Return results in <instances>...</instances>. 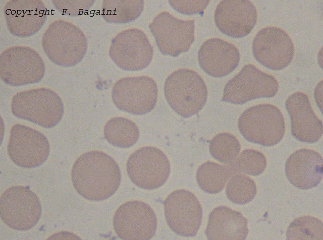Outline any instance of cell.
I'll list each match as a JSON object with an SVG mask.
<instances>
[{
    "mask_svg": "<svg viewBox=\"0 0 323 240\" xmlns=\"http://www.w3.org/2000/svg\"><path fill=\"white\" fill-rule=\"evenodd\" d=\"M37 196L29 187L9 188L0 199V215L3 221L12 229L24 231L33 227L41 215Z\"/></svg>",
    "mask_w": 323,
    "mask_h": 240,
    "instance_id": "8992f818",
    "label": "cell"
},
{
    "mask_svg": "<svg viewBox=\"0 0 323 240\" xmlns=\"http://www.w3.org/2000/svg\"><path fill=\"white\" fill-rule=\"evenodd\" d=\"M209 1H169L171 7L178 12L187 15L200 14L207 7Z\"/></svg>",
    "mask_w": 323,
    "mask_h": 240,
    "instance_id": "4dcf8cb0",
    "label": "cell"
},
{
    "mask_svg": "<svg viewBox=\"0 0 323 240\" xmlns=\"http://www.w3.org/2000/svg\"><path fill=\"white\" fill-rule=\"evenodd\" d=\"M46 12L45 6L40 1H10L4 8L8 29L19 37H28L37 33L45 22Z\"/></svg>",
    "mask_w": 323,
    "mask_h": 240,
    "instance_id": "d6986e66",
    "label": "cell"
},
{
    "mask_svg": "<svg viewBox=\"0 0 323 240\" xmlns=\"http://www.w3.org/2000/svg\"><path fill=\"white\" fill-rule=\"evenodd\" d=\"M285 173L290 183L297 188H313L320 183L322 178V157L312 149L298 150L288 158Z\"/></svg>",
    "mask_w": 323,
    "mask_h": 240,
    "instance_id": "44dd1931",
    "label": "cell"
},
{
    "mask_svg": "<svg viewBox=\"0 0 323 240\" xmlns=\"http://www.w3.org/2000/svg\"><path fill=\"white\" fill-rule=\"evenodd\" d=\"M77 193L92 201H103L113 196L121 179L117 162L106 153L97 150L85 152L75 161L71 171Z\"/></svg>",
    "mask_w": 323,
    "mask_h": 240,
    "instance_id": "6da1fadb",
    "label": "cell"
},
{
    "mask_svg": "<svg viewBox=\"0 0 323 240\" xmlns=\"http://www.w3.org/2000/svg\"><path fill=\"white\" fill-rule=\"evenodd\" d=\"M234 163L238 172L257 176L264 171L267 162L265 155L260 151L247 149L242 152Z\"/></svg>",
    "mask_w": 323,
    "mask_h": 240,
    "instance_id": "f1b7e54d",
    "label": "cell"
},
{
    "mask_svg": "<svg viewBox=\"0 0 323 240\" xmlns=\"http://www.w3.org/2000/svg\"><path fill=\"white\" fill-rule=\"evenodd\" d=\"M94 1H53L60 12L69 16H78L87 11Z\"/></svg>",
    "mask_w": 323,
    "mask_h": 240,
    "instance_id": "f546056e",
    "label": "cell"
},
{
    "mask_svg": "<svg viewBox=\"0 0 323 240\" xmlns=\"http://www.w3.org/2000/svg\"><path fill=\"white\" fill-rule=\"evenodd\" d=\"M128 174L140 188L154 190L162 186L170 173V163L158 148L147 146L133 152L127 163Z\"/></svg>",
    "mask_w": 323,
    "mask_h": 240,
    "instance_id": "9c48e42d",
    "label": "cell"
},
{
    "mask_svg": "<svg viewBox=\"0 0 323 240\" xmlns=\"http://www.w3.org/2000/svg\"><path fill=\"white\" fill-rule=\"evenodd\" d=\"M198 59L202 69L216 78L225 77L238 66L240 55L232 43L219 38L206 40L200 46Z\"/></svg>",
    "mask_w": 323,
    "mask_h": 240,
    "instance_id": "ffe728a7",
    "label": "cell"
},
{
    "mask_svg": "<svg viewBox=\"0 0 323 240\" xmlns=\"http://www.w3.org/2000/svg\"><path fill=\"white\" fill-rule=\"evenodd\" d=\"M109 55L120 68L136 71L143 70L149 65L153 49L142 30L131 28L121 32L113 38Z\"/></svg>",
    "mask_w": 323,
    "mask_h": 240,
    "instance_id": "7c38bea8",
    "label": "cell"
},
{
    "mask_svg": "<svg viewBox=\"0 0 323 240\" xmlns=\"http://www.w3.org/2000/svg\"><path fill=\"white\" fill-rule=\"evenodd\" d=\"M252 50L255 59L272 70L285 69L291 63L294 45L289 35L283 29L267 26L260 30L254 37Z\"/></svg>",
    "mask_w": 323,
    "mask_h": 240,
    "instance_id": "5bb4252c",
    "label": "cell"
},
{
    "mask_svg": "<svg viewBox=\"0 0 323 240\" xmlns=\"http://www.w3.org/2000/svg\"><path fill=\"white\" fill-rule=\"evenodd\" d=\"M164 94L171 107L179 115L189 117L204 106L207 88L202 77L188 69L177 70L166 79Z\"/></svg>",
    "mask_w": 323,
    "mask_h": 240,
    "instance_id": "7a4b0ae2",
    "label": "cell"
},
{
    "mask_svg": "<svg viewBox=\"0 0 323 240\" xmlns=\"http://www.w3.org/2000/svg\"><path fill=\"white\" fill-rule=\"evenodd\" d=\"M113 226L116 234L122 239L148 240L155 233L157 218L147 204L140 201H130L116 210Z\"/></svg>",
    "mask_w": 323,
    "mask_h": 240,
    "instance_id": "9a60e30c",
    "label": "cell"
},
{
    "mask_svg": "<svg viewBox=\"0 0 323 240\" xmlns=\"http://www.w3.org/2000/svg\"><path fill=\"white\" fill-rule=\"evenodd\" d=\"M322 81H321L317 84L314 90V98L317 105L320 108L321 111H322Z\"/></svg>",
    "mask_w": 323,
    "mask_h": 240,
    "instance_id": "1f68e13d",
    "label": "cell"
},
{
    "mask_svg": "<svg viewBox=\"0 0 323 240\" xmlns=\"http://www.w3.org/2000/svg\"><path fill=\"white\" fill-rule=\"evenodd\" d=\"M247 224L240 212L218 206L209 215L205 234L210 240H244L248 233Z\"/></svg>",
    "mask_w": 323,
    "mask_h": 240,
    "instance_id": "7402d4cb",
    "label": "cell"
},
{
    "mask_svg": "<svg viewBox=\"0 0 323 240\" xmlns=\"http://www.w3.org/2000/svg\"><path fill=\"white\" fill-rule=\"evenodd\" d=\"M286 239L322 240V222L318 218L310 215L296 218L287 229Z\"/></svg>",
    "mask_w": 323,
    "mask_h": 240,
    "instance_id": "484cf974",
    "label": "cell"
},
{
    "mask_svg": "<svg viewBox=\"0 0 323 240\" xmlns=\"http://www.w3.org/2000/svg\"><path fill=\"white\" fill-rule=\"evenodd\" d=\"M60 237H71L72 239H75L72 237H75L77 239H80L78 237V236L71 232H58L57 233L53 234L48 239H55V238H59Z\"/></svg>",
    "mask_w": 323,
    "mask_h": 240,
    "instance_id": "d6a6232c",
    "label": "cell"
},
{
    "mask_svg": "<svg viewBox=\"0 0 323 240\" xmlns=\"http://www.w3.org/2000/svg\"><path fill=\"white\" fill-rule=\"evenodd\" d=\"M104 136L111 144L126 148L137 142L139 137V130L132 121L123 117H115L105 124Z\"/></svg>",
    "mask_w": 323,
    "mask_h": 240,
    "instance_id": "cb8c5ba5",
    "label": "cell"
},
{
    "mask_svg": "<svg viewBox=\"0 0 323 240\" xmlns=\"http://www.w3.org/2000/svg\"><path fill=\"white\" fill-rule=\"evenodd\" d=\"M238 127L246 140L264 146L277 144L285 132L281 111L268 103L257 104L244 111L239 118Z\"/></svg>",
    "mask_w": 323,
    "mask_h": 240,
    "instance_id": "5b68a950",
    "label": "cell"
},
{
    "mask_svg": "<svg viewBox=\"0 0 323 240\" xmlns=\"http://www.w3.org/2000/svg\"><path fill=\"white\" fill-rule=\"evenodd\" d=\"M42 46L52 62L70 67L78 64L85 55L87 40L78 27L59 20L51 23L44 33Z\"/></svg>",
    "mask_w": 323,
    "mask_h": 240,
    "instance_id": "3957f363",
    "label": "cell"
},
{
    "mask_svg": "<svg viewBox=\"0 0 323 240\" xmlns=\"http://www.w3.org/2000/svg\"><path fill=\"white\" fill-rule=\"evenodd\" d=\"M112 97L119 109L135 115L145 114L156 104L157 84L148 76L125 77L114 84Z\"/></svg>",
    "mask_w": 323,
    "mask_h": 240,
    "instance_id": "30bf717a",
    "label": "cell"
},
{
    "mask_svg": "<svg viewBox=\"0 0 323 240\" xmlns=\"http://www.w3.org/2000/svg\"><path fill=\"white\" fill-rule=\"evenodd\" d=\"M278 90L275 77L249 64L226 83L222 101L242 104L259 98L274 97Z\"/></svg>",
    "mask_w": 323,
    "mask_h": 240,
    "instance_id": "52a82bcc",
    "label": "cell"
},
{
    "mask_svg": "<svg viewBox=\"0 0 323 240\" xmlns=\"http://www.w3.org/2000/svg\"><path fill=\"white\" fill-rule=\"evenodd\" d=\"M238 172L234 162L223 165L207 161L199 166L196 177L197 184L202 191L214 194L221 192L229 178Z\"/></svg>",
    "mask_w": 323,
    "mask_h": 240,
    "instance_id": "603a6c76",
    "label": "cell"
},
{
    "mask_svg": "<svg viewBox=\"0 0 323 240\" xmlns=\"http://www.w3.org/2000/svg\"><path fill=\"white\" fill-rule=\"evenodd\" d=\"M143 0H104L102 16L108 23L124 24L137 19L144 9Z\"/></svg>",
    "mask_w": 323,
    "mask_h": 240,
    "instance_id": "d4e9b609",
    "label": "cell"
},
{
    "mask_svg": "<svg viewBox=\"0 0 323 240\" xmlns=\"http://www.w3.org/2000/svg\"><path fill=\"white\" fill-rule=\"evenodd\" d=\"M160 52L177 56L188 51L194 41V20H181L168 12L158 14L149 25Z\"/></svg>",
    "mask_w": 323,
    "mask_h": 240,
    "instance_id": "8fae6325",
    "label": "cell"
},
{
    "mask_svg": "<svg viewBox=\"0 0 323 240\" xmlns=\"http://www.w3.org/2000/svg\"><path fill=\"white\" fill-rule=\"evenodd\" d=\"M240 150L241 145L238 140L229 133L218 134L212 139L209 144L211 155L223 163L234 162Z\"/></svg>",
    "mask_w": 323,
    "mask_h": 240,
    "instance_id": "4316f807",
    "label": "cell"
},
{
    "mask_svg": "<svg viewBox=\"0 0 323 240\" xmlns=\"http://www.w3.org/2000/svg\"><path fill=\"white\" fill-rule=\"evenodd\" d=\"M256 192L254 181L248 176L238 173L232 176L226 189L228 199L238 205L246 204L251 201Z\"/></svg>",
    "mask_w": 323,
    "mask_h": 240,
    "instance_id": "83f0119b",
    "label": "cell"
},
{
    "mask_svg": "<svg viewBox=\"0 0 323 240\" xmlns=\"http://www.w3.org/2000/svg\"><path fill=\"white\" fill-rule=\"evenodd\" d=\"M49 150L48 140L40 132L21 124L12 127L8 153L17 165L25 168L38 167L47 159Z\"/></svg>",
    "mask_w": 323,
    "mask_h": 240,
    "instance_id": "4fadbf2b",
    "label": "cell"
},
{
    "mask_svg": "<svg viewBox=\"0 0 323 240\" xmlns=\"http://www.w3.org/2000/svg\"><path fill=\"white\" fill-rule=\"evenodd\" d=\"M215 24L223 34L235 38L249 34L257 19L255 6L249 0H224L217 6Z\"/></svg>",
    "mask_w": 323,
    "mask_h": 240,
    "instance_id": "e0dca14e",
    "label": "cell"
},
{
    "mask_svg": "<svg viewBox=\"0 0 323 240\" xmlns=\"http://www.w3.org/2000/svg\"><path fill=\"white\" fill-rule=\"evenodd\" d=\"M164 205L167 223L175 233L186 237L196 234L201 223L202 209L194 194L184 189L175 190L166 198Z\"/></svg>",
    "mask_w": 323,
    "mask_h": 240,
    "instance_id": "2e32d148",
    "label": "cell"
},
{
    "mask_svg": "<svg viewBox=\"0 0 323 240\" xmlns=\"http://www.w3.org/2000/svg\"><path fill=\"white\" fill-rule=\"evenodd\" d=\"M45 71L42 59L29 47L13 46L1 53V78L7 84L19 86L38 83L43 78Z\"/></svg>",
    "mask_w": 323,
    "mask_h": 240,
    "instance_id": "ba28073f",
    "label": "cell"
},
{
    "mask_svg": "<svg viewBox=\"0 0 323 240\" xmlns=\"http://www.w3.org/2000/svg\"><path fill=\"white\" fill-rule=\"evenodd\" d=\"M285 107L291 124V133L299 141L314 143L321 137L322 122L313 110L308 96L302 92L291 94Z\"/></svg>",
    "mask_w": 323,
    "mask_h": 240,
    "instance_id": "ac0fdd59",
    "label": "cell"
},
{
    "mask_svg": "<svg viewBox=\"0 0 323 240\" xmlns=\"http://www.w3.org/2000/svg\"><path fill=\"white\" fill-rule=\"evenodd\" d=\"M11 110L17 117L45 128H51L61 121L64 107L54 91L40 88L20 92L12 99Z\"/></svg>",
    "mask_w": 323,
    "mask_h": 240,
    "instance_id": "277c9868",
    "label": "cell"
}]
</instances>
